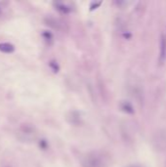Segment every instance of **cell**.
<instances>
[{"label": "cell", "mask_w": 166, "mask_h": 167, "mask_svg": "<svg viewBox=\"0 0 166 167\" xmlns=\"http://www.w3.org/2000/svg\"><path fill=\"white\" fill-rule=\"evenodd\" d=\"M83 167H107L108 160L102 153L93 152L85 157L83 161Z\"/></svg>", "instance_id": "cell-1"}, {"label": "cell", "mask_w": 166, "mask_h": 167, "mask_svg": "<svg viewBox=\"0 0 166 167\" xmlns=\"http://www.w3.org/2000/svg\"><path fill=\"white\" fill-rule=\"evenodd\" d=\"M0 51L3 53H6V54H9V53H12L14 51V46L10 43L2 42V43H0Z\"/></svg>", "instance_id": "cell-2"}, {"label": "cell", "mask_w": 166, "mask_h": 167, "mask_svg": "<svg viewBox=\"0 0 166 167\" xmlns=\"http://www.w3.org/2000/svg\"><path fill=\"white\" fill-rule=\"evenodd\" d=\"M166 57V37L162 36L161 38V48H160V57H159V61L162 63Z\"/></svg>", "instance_id": "cell-3"}]
</instances>
